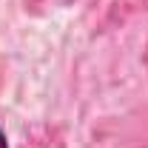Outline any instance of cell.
Wrapping results in <instances>:
<instances>
[{
    "label": "cell",
    "mask_w": 148,
    "mask_h": 148,
    "mask_svg": "<svg viewBox=\"0 0 148 148\" xmlns=\"http://www.w3.org/2000/svg\"><path fill=\"white\" fill-rule=\"evenodd\" d=\"M0 148H9V143H6V134L0 131Z\"/></svg>",
    "instance_id": "1"
}]
</instances>
